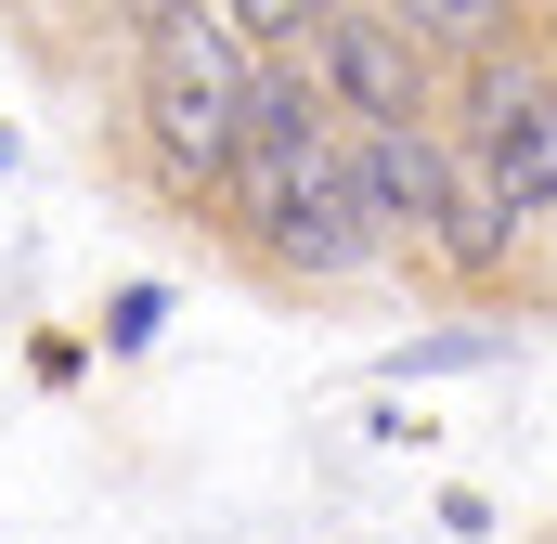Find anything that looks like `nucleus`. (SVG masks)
I'll return each mask as SVG.
<instances>
[{
	"label": "nucleus",
	"instance_id": "nucleus-1",
	"mask_svg": "<svg viewBox=\"0 0 557 544\" xmlns=\"http://www.w3.org/2000/svg\"><path fill=\"white\" fill-rule=\"evenodd\" d=\"M208 221L234 234V260L260 272L273 298H350V285L389 272V234L363 208L350 131H337V104L298 65H273L247 91V131H234V169H221V208Z\"/></svg>",
	"mask_w": 557,
	"mask_h": 544
},
{
	"label": "nucleus",
	"instance_id": "nucleus-2",
	"mask_svg": "<svg viewBox=\"0 0 557 544\" xmlns=\"http://www.w3.org/2000/svg\"><path fill=\"white\" fill-rule=\"evenodd\" d=\"M273 78V52L247 39V13H195V0H156L117 26V143H131V182L156 208H221V169L247 131V91Z\"/></svg>",
	"mask_w": 557,
	"mask_h": 544
},
{
	"label": "nucleus",
	"instance_id": "nucleus-3",
	"mask_svg": "<svg viewBox=\"0 0 557 544\" xmlns=\"http://www.w3.org/2000/svg\"><path fill=\"white\" fill-rule=\"evenodd\" d=\"M324 104H337V131H441V65H428V39L403 13H376V0H350V13H298V52H285Z\"/></svg>",
	"mask_w": 557,
	"mask_h": 544
},
{
	"label": "nucleus",
	"instance_id": "nucleus-4",
	"mask_svg": "<svg viewBox=\"0 0 557 544\" xmlns=\"http://www.w3.org/2000/svg\"><path fill=\"white\" fill-rule=\"evenodd\" d=\"M519 350V324H416V337H389L376 350V390H416V376H480V363H506Z\"/></svg>",
	"mask_w": 557,
	"mask_h": 544
},
{
	"label": "nucleus",
	"instance_id": "nucleus-5",
	"mask_svg": "<svg viewBox=\"0 0 557 544\" xmlns=\"http://www.w3.org/2000/svg\"><path fill=\"white\" fill-rule=\"evenodd\" d=\"M156 324H169V285H117V298H104V324H91V337H104V350H117V363H131V350H156Z\"/></svg>",
	"mask_w": 557,
	"mask_h": 544
},
{
	"label": "nucleus",
	"instance_id": "nucleus-6",
	"mask_svg": "<svg viewBox=\"0 0 557 544\" xmlns=\"http://www.w3.org/2000/svg\"><path fill=\"white\" fill-rule=\"evenodd\" d=\"M0 169H13V131H0Z\"/></svg>",
	"mask_w": 557,
	"mask_h": 544
}]
</instances>
